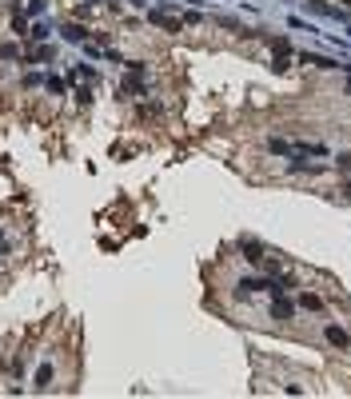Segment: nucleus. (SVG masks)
<instances>
[{
    "label": "nucleus",
    "mask_w": 351,
    "mask_h": 399,
    "mask_svg": "<svg viewBox=\"0 0 351 399\" xmlns=\"http://www.w3.org/2000/svg\"><path fill=\"white\" fill-rule=\"evenodd\" d=\"M343 4H347V8H351V0H343Z\"/></svg>",
    "instance_id": "2eb2a0df"
},
{
    "label": "nucleus",
    "mask_w": 351,
    "mask_h": 399,
    "mask_svg": "<svg viewBox=\"0 0 351 399\" xmlns=\"http://www.w3.org/2000/svg\"><path fill=\"white\" fill-rule=\"evenodd\" d=\"M64 36H68V40H88V32H84L80 24H64Z\"/></svg>",
    "instance_id": "423d86ee"
},
{
    "label": "nucleus",
    "mask_w": 351,
    "mask_h": 399,
    "mask_svg": "<svg viewBox=\"0 0 351 399\" xmlns=\"http://www.w3.org/2000/svg\"><path fill=\"white\" fill-rule=\"evenodd\" d=\"M272 68H276V72H288V68H292V60H288V56H276V60H272Z\"/></svg>",
    "instance_id": "ddd939ff"
},
{
    "label": "nucleus",
    "mask_w": 351,
    "mask_h": 399,
    "mask_svg": "<svg viewBox=\"0 0 351 399\" xmlns=\"http://www.w3.org/2000/svg\"><path fill=\"white\" fill-rule=\"evenodd\" d=\"M28 60H52V44H36V48H28Z\"/></svg>",
    "instance_id": "20e7f679"
},
{
    "label": "nucleus",
    "mask_w": 351,
    "mask_h": 399,
    "mask_svg": "<svg viewBox=\"0 0 351 399\" xmlns=\"http://www.w3.org/2000/svg\"><path fill=\"white\" fill-rule=\"evenodd\" d=\"M239 248L247 252L243 260H251V264H264V260H268V252H264V244H255V240H247V235L239 240Z\"/></svg>",
    "instance_id": "f257e3e1"
},
{
    "label": "nucleus",
    "mask_w": 351,
    "mask_h": 399,
    "mask_svg": "<svg viewBox=\"0 0 351 399\" xmlns=\"http://www.w3.org/2000/svg\"><path fill=\"white\" fill-rule=\"evenodd\" d=\"M0 60H20V48L16 44H0Z\"/></svg>",
    "instance_id": "6e6552de"
},
{
    "label": "nucleus",
    "mask_w": 351,
    "mask_h": 399,
    "mask_svg": "<svg viewBox=\"0 0 351 399\" xmlns=\"http://www.w3.org/2000/svg\"><path fill=\"white\" fill-rule=\"evenodd\" d=\"M124 92L144 96V76H140V72H128V76H124Z\"/></svg>",
    "instance_id": "7ed1b4c3"
},
{
    "label": "nucleus",
    "mask_w": 351,
    "mask_h": 399,
    "mask_svg": "<svg viewBox=\"0 0 351 399\" xmlns=\"http://www.w3.org/2000/svg\"><path fill=\"white\" fill-rule=\"evenodd\" d=\"M347 92H351V80H347Z\"/></svg>",
    "instance_id": "dca6fc26"
},
{
    "label": "nucleus",
    "mask_w": 351,
    "mask_h": 399,
    "mask_svg": "<svg viewBox=\"0 0 351 399\" xmlns=\"http://www.w3.org/2000/svg\"><path fill=\"white\" fill-rule=\"evenodd\" d=\"M48 383H52V367H40L36 371V387H48Z\"/></svg>",
    "instance_id": "9d476101"
},
{
    "label": "nucleus",
    "mask_w": 351,
    "mask_h": 399,
    "mask_svg": "<svg viewBox=\"0 0 351 399\" xmlns=\"http://www.w3.org/2000/svg\"><path fill=\"white\" fill-rule=\"evenodd\" d=\"M327 343H335L339 351H351V336H347V332H343V328H335V324L327 328Z\"/></svg>",
    "instance_id": "f03ea898"
},
{
    "label": "nucleus",
    "mask_w": 351,
    "mask_h": 399,
    "mask_svg": "<svg viewBox=\"0 0 351 399\" xmlns=\"http://www.w3.org/2000/svg\"><path fill=\"white\" fill-rule=\"evenodd\" d=\"M299 303H303V307H307V311H319V307H323V299H319V295H303V299H299Z\"/></svg>",
    "instance_id": "1a4fd4ad"
},
{
    "label": "nucleus",
    "mask_w": 351,
    "mask_h": 399,
    "mask_svg": "<svg viewBox=\"0 0 351 399\" xmlns=\"http://www.w3.org/2000/svg\"><path fill=\"white\" fill-rule=\"evenodd\" d=\"M28 36H32V40H48V24H36V28H28Z\"/></svg>",
    "instance_id": "f8f14e48"
},
{
    "label": "nucleus",
    "mask_w": 351,
    "mask_h": 399,
    "mask_svg": "<svg viewBox=\"0 0 351 399\" xmlns=\"http://www.w3.org/2000/svg\"><path fill=\"white\" fill-rule=\"evenodd\" d=\"M272 48H276V56H288V52H292L288 36H272Z\"/></svg>",
    "instance_id": "0eeeda50"
},
{
    "label": "nucleus",
    "mask_w": 351,
    "mask_h": 399,
    "mask_svg": "<svg viewBox=\"0 0 351 399\" xmlns=\"http://www.w3.org/2000/svg\"><path fill=\"white\" fill-rule=\"evenodd\" d=\"M303 64H319V68H335V60H323V56H307V52H303Z\"/></svg>",
    "instance_id": "9b49d317"
},
{
    "label": "nucleus",
    "mask_w": 351,
    "mask_h": 399,
    "mask_svg": "<svg viewBox=\"0 0 351 399\" xmlns=\"http://www.w3.org/2000/svg\"><path fill=\"white\" fill-rule=\"evenodd\" d=\"M272 315H276V320H288V315H292V303L276 295V303H272Z\"/></svg>",
    "instance_id": "39448f33"
},
{
    "label": "nucleus",
    "mask_w": 351,
    "mask_h": 399,
    "mask_svg": "<svg viewBox=\"0 0 351 399\" xmlns=\"http://www.w3.org/2000/svg\"><path fill=\"white\" fill-rule=\"evenodd\" d=\"M44 84H48V92H64V80H56V76H48Z\"/></svg>",
    "instance_id": "4468645a"
}]
</instances>
